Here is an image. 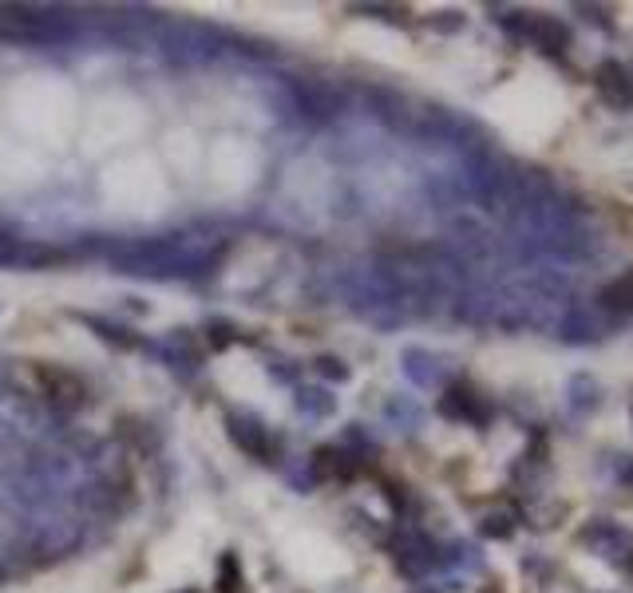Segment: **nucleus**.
Segmentation results:
<instances>
[{"label": "nucleus", "instance_id": "obj_1", "mask_svg": "<svg viewBox=\"0 0 633 593\" xmlns=\"http://www.w3.org/2000/svg\"><path fill=\"white\" fill-rule=\"evenodd\" d=\"M226 254V237L214 234H163V237H135L119 242L107 254L115 273L123 278H151V281H178L211 273Z\"/></svg>", "mask_w": 633, "mask_h": 593}, {"label": "nucleus", "instance_id": "obj_2", "mask_svg": "<svg viewBox=\"0 0 633 593\" xmlns=\"http://www.w3.org/2000/svg\"><path fill=\"white\" fill-rule=\"evenodd\" d=\"M0 36L28 48H64L79 36L76 21L64 9L45 4H0Z\"/></svg>", "mask_w": 633, "mask_h": 593}, {"label": "nucleus", "instance_id": "obj_3", "mask_svg": "<svg viewBox=\"0 0 633 593\" xmlns=\"http://www.w3.org/2000/svg\"><path fill=\"white\" fill-rule=\"evenodd\" d=\"M0 424L9 427L21 443H28V448L36 451V443L52 439V431H56V412H52L40 396H24V392L0 388Z\"/></svg>", "mask_w": 633, "mask_h": 593}, {"label": "nucleus", "instance_id": "obj_4", "mask_svg": "<svg viewBox=\"0 0 633 593\" xmlns=\"http://www.w3.org/2000/svg\"><path fill=\"white\" fill-rule=\"evenodd\" d=\"M24 554L33 562H56V558H67L72 550L84 546V523L72 515H48V518H36L28 523L24 530Z\"/></svg>", "mask_w": 633, "mask_h": 593}, {"label": "nucleus", "instance_id": "obj_5", "mask_svg": "<svg viewBox=\"0 0 633 593\" xmlns=\"http://www.w3.org/2000/svg\"><path fill=\"white\" fill-rule=\"evenodd\" d=\"M36 388H40V400L52 408V412H76L88 403V384L79 381L72 369H56V364H36Z\"/></svg>", "mask_w": 633, "mask_h": 593}, {"label": "nucleus", "instance_id": "obj_6", "mask_svg": "<svg viewBox=\"0 0 633 593\" xmlns=\"http://www.w3.org/2000/svg\"><path fill=\"white\" fill-rule=\"evenodd\" d=\"M67 254L52 242H36V237H12L0 234V269H24V273H36V269H52L64 266Z\"/></svg>", "mask_w": 633, "mask_h": 593}, {"label": "nucleus", "instance_id": "obj_7", "mask_svg": "<svg viewBox=\"0 0 633 593\" xmlns=\"http://www.w3.org/2000/svg\"><path fill=\"white\" fill-rule=\"evenodd\" d=\"M289 95H293L297 112H305L309 119H321V124L341 115V107H345V95L325 79H289Z\"/></svg>", "mask_w": 633, "mask_h": 593}, {"label": "nucleus", "instance_id": "obj_8", "mask_svg": "<svg viewBox=\"0 0 633 593\" xmlns=\"http://www.w3.org/2000/svg\"><path fill=\"white\" fill-rule=\"evenodd\" d=\"M226 431H230V443L238 451H245L250 460H274V448L278 439L269 436V427L250 412H230L226 415Z\"/></svg>", "mask_w": 633, "mask_h": 593}, {"label": "nucleus", "instance_id": "obj_9", "mask_svg": "<svg viewBox=\"0 0 633 593\" xmlns=\"http://www.w3.org/2000/svg\"><path fill=\"white\" fill-rule=\"evenodd\" d=\"M147 352H155L167 369H182V372H194L199 369V348H194V336L187 333V328H175V333H167L163 340H147Z\"/></svg>", "mask_w": 633, "mask_h": 593}, {"label": "nucleus", "instance_id": "obj_10", "mask_svg": "<svg viewBox=\"0 0 633 593\" xmlns=\"http://www.w3.org/2000/svg\"><path fill=\"white\" fill-rule=\"evenodd\" d=\"M440 415H447V420H464V424H488L491 408L479 400V392H471L467 384H452V388L440 396Z\"/></svg>", "mask_w": 633, "mask_h": 593}, {"label": "nucleus", "instance_id": "obj_11", "mask_svg": "<svg viewBox=\"0 0 633 593\" xmlns=\"http://www.w3.org/2000/svg\"><path fill=\"white\" fill-rule=\"evenodd\" d=\"M522 36H527L543 56H562L570 48V28L558 21V16H527Z\"/></svg>", "mask_w": 633, "mask_h": 593}, {"label": "nucleus", "instance_id": "obj_12", "mask_svg": "<svg viewBox=\"0 0 633 593\" xmlns=\"http://www.w3.org/2000/svg\"><path fill=\"white\" fill-rule=\"evenodd\" d=\"M594 88H598V95L610 103V107H633V76H630V67L613 64V60L598 64V72H594Z\"/></svg>", "mask_w": 633, "mask_h": 593}, {"label": "nucleus", "instance_id": "obj_13", "mask_svg": "<svg viewBox=\"0 0 633 593\" xmlns=\"http://www.w3.org/2000/svg\"><path fill=\"white\" fill-rule=\"evenodd\" d=\"M309 467H313V479H353L356 470H360V463L345 448H317Z\"/></svg>", "mask_w": 633, "mask_h": 593}, {"label": "nucleus", "instance_id": "obj_14", "mask_svg": "<svg viewBox=\"0 0 633 593\" xmlns=\"http://www.w3.org/2000/svg\"><path fill=\"white\" fill-rule=\"evenodd\" d=\"M404 372H408V381L420 384V388H432V384L444 381V364H440V357L423 352V348H408V352H404Z\"/></svg>", "mask_w": 633, "mask_h": 593}, {"label": "nucleus", "instance_id": "obj_15", "mask_svg": "<svg viewBox=\"0 0 633 593\" xmlns=\"http://www.w3.org/2000/svg\"><path fill=\"white\" fill-rule=\"evenodd\" d=\"M396 566H401L408 578H420V573H428L435 566V554L428 542H420V538H404L401 546H396Z\"/></svg>", "mask_w": 633, "mask_h": 593}, {"label": "nucleus", "instance_id": "obj_16", "mask_svg": "<svg viewBox=\"0 0 633 593\" xmlns=\"http://www.w3.org/2000/svg\"><path fill=\"white\" fill-rule=\"evenodd\" d=\"M598 305L606 309V313H633V273H622L618 281L602 285Z\"/></svg>", "mask_w": 633, "mask_h": 593}, {"label": "nucleus", "instance_id": "obj_17", "mask_svg": "<svg viewBox=\"0 0 633 593\" xmlns=\"http://www.w3.org/2000/svg\"><path fill=\"white\" fill-rule=\"evenodd\" d=\"M28 455H33V448H28V443H21V439L9 431V427L0 424V475H16V470L28 463Z\"/></svg>", "mask_w": 633, "mask_h": 593}, {"label": "nucleus", "instance_id": "obj_18", "mask_svg": "<svg viewBox=\"0 0 633 593\" xmlns=\"http://www.w3.org/2000/svg\"><path fill=\"white\" fill-rule=\"evenodd\" d=\"M297 412L313 415V420H325V415L337 412V396L329 388H297Z\"/></svg>", "mask_w": 633, "mask_h": 593}, {"label": "nucleus", "instance_id": "obj_19", "mask_svg": "<svg viewBox=\"0 0 633 593\" xmlns=\"http://www.w3.org/2000/svg\"><path fill=\"white\" fill-rule=\"evenodd\" d=\"M218 593H245L242 562H238V554H230V550L218 558Z\"/></svg>", "mask_w": 633, "mask_h": 593}, {"label": "nucleus", "instance_id": "obj_20", "mask_svg": "<svg viewBox=\"0 0 633 593\" xmlns=\"http://www.w3.org/2000/svg\"><path fill=\"white\" fill-rule=\"evenodd\" d=\"M79 321H84V325L88 328H96V336H100V340H107V345H119V348H135V336L127 333V328L123 325H112V321H103V317H84L79 313Z\"/></svg>", "mask_w": 633, "mask_h": 593}, {"label": "nucleus", "instance_id": "obj_21", "mask_svg": "<svg viewBox=\"0 0 633 593\" xmlns=\"http://www.w3.org/2000/svg\"><path fill=\"white\" fill-rule=\"evenodd\" d=\"M206 336H211V348H230L242 333H238V325H230V321H211V325H206Z\"/></svg>", "mask_w": 633, "mask_h": 593}, {"label": "nucleus", "instance_id": "obj_22", "mask_svg": "<svg viewBox=\"0 0 633 593\" xmlns=\"http://www.w3.org/2000/svg\"><path fill=\"white\" fill-rule=\"evenodd\" d=\"M313 369L321 372L325 381H337V384L349 381V364H345V360H337V357H317V360H313Z\"/></svg>", "mask_w": 633, "mask_h": 593}, {"label": "nucleus", "instance_id": "obj_23", "mask_svg": "<svg viewBox=\"0 0 633 593\" xmlns=\"http://www.w3.org/2000/svg\"><path fill=\"white\" fill-rule=\"evenodd\" d=\"M479 530H483V538H511L515 534V515H488Z\"/></svg>", "mask_w": 633, "mask_h": 593}, {"label": "nucleus", "instance_id": "obj_24", "mask_svg": "<svg viewBox=\"0 0 633 593\" xmlns=\"http://www.w3.org/2000/svg\"><path fill=\"white\" fill-rule=\"evenodd\" d=\"M578 12H586L594 24H610V9H594V4H578Z\"/></svg>", "mask_w": 633, "mask_h": 593}, {"label": "nucleus", "instance_id": "obj_25", "mask_svg": "<svg viewBox=\"0 0 633 593\" xmlns=\"http://www.w3.org/2000/svg\"><path fill=\"white\" fill-rule=\"evenodd\" d=\"M274 372V376H278V381H293V376H297V369H289V360H278V369H269Z\"/></svg>", "mask_w": 633, "mask_h": 593}, {"label": "nucleus", "instance_id": "obj_26", "mask_svg": "<svg viewBox=\"0 0 633 593\" xmlns=\"http://www.w3.org/2000/svg\"><path fill=\"white\" fill-rule=\"evenodd\" d=\"M178 593H199V590H178Z\"/></svg>", "mask_w": 633, "mask_h": 593}, {"label": "nucleus", "instance_id": "obj_27", "mask_svg": "<svg viewBox=\"0 0 633 593\" xmlns=\"http://www.w3.org/2000/svg\"><path fill=\"white\" fill-rule=\"evenodd\" d=\"M630 76H633V72H630Z\"/></svg>", "mask_w": 633, "mask_h": 593}]
</instances>
